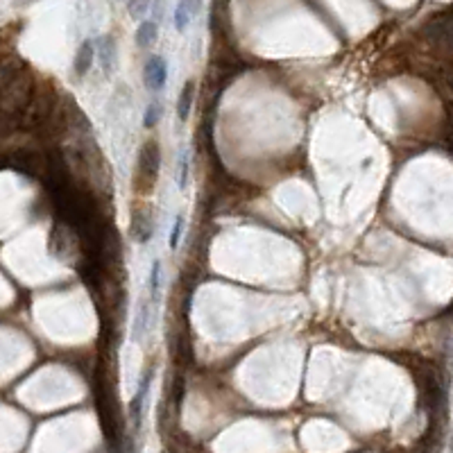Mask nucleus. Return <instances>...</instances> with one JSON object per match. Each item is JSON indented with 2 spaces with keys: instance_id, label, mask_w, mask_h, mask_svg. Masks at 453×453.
I'll return each instance as SVG.
<instances>
[{
  "instance_id": "f257e3e1",
  "label": "nucleus",
  "mask_w": 453,
  "mask_h": 453,
  "mask_svg": "<svg viewBox=\"0 0 453 453\" xmlns=\"http://www.w3.org/2000/svg\"><path fill=\"white\" fill-rule=\"evenodd\" d=\"M159 145L157 141H150L143 145L141 155H138V166H136V191L138 193H150L155 189V181L159 175Z\"/></svg>"
},
{
  "instance_id": "f03ea898",
  "label": "nucleus",
  "mask_w": 453,
  "mask_h": 453,
  "mask_svg": "<svg viewBox=\"0 0 453 453\" xmlns=\"http://www.w3.org/2000/svg\"><path fill=\"white\" fill-rule=\"evenodd\" d=\"M130 234L136 242H147L152 238V213L145 206H136L132 211V223H130Z\"/></svg>"
},
{
  "instance_id": "7ed1b4c3",
  "label": "nucleus",
  "mask_w": 453,
  "mask_h": 453,
  "mask_svg": "<svg viewBox=\"0 0 453 453\" xmlns=\"http://www.w3.org/2000/svg\"><path fill=\"white\" fill-rule=\"evenodd\" d=\"M150 381H152V367H147L143 371L141 381H138V390L130 401V420L132 426L138 428L141 426V417H143V406H145V397H147V390H150Z\"/></svg>"
},
{
  "instance_id": "20e7f679",
  "label": "nucleus",
  "mask_w": 453,
  "mask_h": 453,
  "mask_svg": "<svg viewBox=\"0 0 453 453\" xmlns=\"http://www.w3.org/2000/svg\"><path fill=\"white\" fill-rule=\"evenodd\" d=\"M166 77H168V66L164 62V57L152 55L145 62V86L150 91H161L166 84Z\"/></svg>"
},
{
  "instance_id": "39448f33",
  "label": "nucleus",
  "mask_w": 453,
  "mask_h": 453,
  "mask_svg": "<svg viewBox=\"0 0 453 453\" xmlns=\"http://www.w3.org/2000/svg\"><path fill=\"white\" fill-rule=\"evenodd\" d=\"M197 9H200V0H179V5L175 9V28L184 32L191 26V21L195 18Z\"/></svg>"
},
{
  "instance_id": "423d86ee",
  "label": "nucleus",
  "mask_w": 453,
  "mask_h": 453,
  "mask_svg": "<svg viewBox=\"0 0 453 453\" xmlns=\"http://www.w3.org/2000/svg\"><path fill=\"white\" fill-rule=\"evenodd\" d=\"M96 50L100 57V66L104 73L113 71V62H116V41L111 37H100L96 43Z\"/></svg>"
},
{
  "instance_id": "0eeeda50",
  "label": "nucleus",
  "mask_w": 453,
  "mask_h": 453,
  "mask_svg": "<svg viewBox=\"0 0 453 453\" xmlns=\"http://www.w3.org/2000/svg\"><path fill=\"white\" fill-rule=\"evenodd\" d=\"M157 37H159L157 21L155 18L143 21L141 26H138V30H136V45H138V48H150V45H155Z\"/></svg>"
},
{
  "instance_id": "6e6552de",
  "label": "nucleus",
  "mask_w": 453,
  "mask_h": 453,
  "mask_svg": "<svg viewBox=\"0 0 453 453\" xmlns=\"http://www.w3.org/2000/svg\"><path fill=\"white\" fill-rule=\"evenodd\" d=\"M93 57H96V48H93L91 41H84L82 45H79L77 57H75V73L79 77L89 73V68L93 66Z\"/></svg>"
},
{
  "instance_id": "1a4fd4ad",
  "label": "nucleus",
  "mask_w": 453,
  "mask_h": 453,
  "mask_svg": "<svg viewBox=\"0 0 453 453\" xmlns=\"http://www.w3.org/2000/svg\"><path fill=\"white\" fill-rule=\"evenodd\" d=\"M193 100H195V84L193 82H186L181 89V96L177 100V116L179 121H189L191 109H193Z\"/></svg>"
},
{
  "instance_id": "9d476101",
  "label": "nucleus",
  "mask_w": 453,
  "mask_h": 453,
  "mask_svg": "<svg viewBox=\"0 0 453 453\" xmlns=\"http://www.w3.org/2000/svg\"><path fill=\"white\" fill-rule=\"evenodd\" d=\"M159 284H161V261H155L152 268H150V276H147L150 299L152 301H157V297H159Z\"/></svg>"
},
{
  "instance_id": "9b49d317",
  "label": "nucleus",
  "mask_w": 453,
  "mask_h": 453,
  "mask_svg": "<svg viewBox=\"0 0 453 453\" xmlns=\"http://www.w3.org/2000/svg\"><path fill=\"white\" fill-rule=\"evenodd\" d=\"M147 315H150L147 301H141V306H138V311H136V320H134V338L136 340L141 338L143 331L147 329Z\"/></svg>"
},
{
  "instance_id": "f8f14e48",
  "label": "nucleus",
  "mask_w": 453,
  "mask_h": 453,
  "mask_svg": "<svg viewBox=\"0 0 453 453\" xmlns=\"http://www.w3.org/2000/svg\"><path fill=\"white\" fill-rule=\"evenodd\" d=\"M179 175H177V186L179 191H186V186H189V155H186V150H181L179 152Z\"/></svg>"
},
{
  "instance_id": "ddd939ff",
  "label": "nucleus",
  "mask_w": 453,
  "mask_h": 453,
  "mask_svg": "<svg viewBox=\"0 0 453 453\" xmlns=\"http://www.w3.org/2000/svg\"><path fill=\"white\" fill-rule=\"evenodd\" d=\"M161 113H164V109H161V104L152 102V104H147V109H145V116H143V125L147 127H155L159 121H161Z\"/></svg>"
},
{
  "instance_id": "4468645a",
  "label": "nucleus",
  "mask_w": 453,
  "mask_h": 453,
  "mask_svg": "<svg viewBox=\"0 0 453 453\" xmlns=\"http://www.w3.org/2000/svg\"><path fill=\"white\" fill-rule=\"evenodd\" d=\"M152 7V0H130L127 3V11H130L132 18H141L145 16V11Z\"/></svg>"
},
{
  "instance_id": "2eb2a0df",
  "label": "nucleus",
  "mask_w": 453,
  "mask_h": 453,
  "mask_svg": "<svg viewBox=\"0 0 453 453\" xmlns=\"http://www.w3.org/2000/svg\"><path fill=\"white\" fill-rule=\"evenodd\" d=\"M181 229H184V216L175 218V227H172V234H170V247L175 250L179 245V238H181Z\"/></svg>"
},
{
  "instance_id": "dca6fc26",
  "label": "nucleus",
  "mask_w": 453,
  "mask_h": 453,
  "mask_svg": "<svg viewBox=\"0 0 453 453\" xmlns=\"http://www.w3.org/2000/svg\"><path fill=\"white\" fill-rule=\"evenodd\" d=\"M30 3H37V0H16V5H30Z\"/></svg>"
}]
</instances>
